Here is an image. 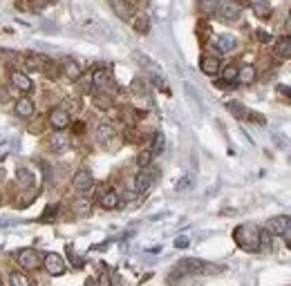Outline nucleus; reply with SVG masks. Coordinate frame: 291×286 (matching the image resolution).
Here are the masks:
<instances>
[{"label":"nucleus","mask_w":291,"mask_h":286,"mask_svg":"<svg viewBox=\"0 0 291 286\" xmlns=\"http://www.w3.org/2000/svg\"><path fill=\"white\" fill-rule=\"evenodd\" d=\"M81 29H83V31H88L92 38H103V36H108V34H110L108 27H105V25H101V22H99V20H94V18L83 20Z\"/></svg>","instance_id":"obj_7"},{"label":"nucleus","mask_w":291,"mask_h":286,"mask_svg":"<svg viewBox=\"0 0 291 286\" xmlns=\"http://www.w3.org/2000/svg\"><path fill=\"white\" fill-rule=\"evenodd\" d=\"M70 262H72V264H74L76 268H81V266H83V260H81V257H76L74 253H72V250H70Z\"/></svg>","instance_id":"obj_41"},{"label":"nucleus","mask_w":291,"mask_h":286,"mask_svg":"<svg viewBox=\"0 0 291 286\" xmlns=\"http://www.w3.org/2000/svg\"><path fill=\"white\" fill-rule=\"evenodd\" d=\"M228 110H231L233 116H238V119H249V112L240 101H228Z\"/></svg>","instance_id":"obj_23"},{"label":"nucleus","mask_w":291,"mask_h":286,"mask_svg":"<svg viewBox=\"0 0 291 286\" xmlns=\"http://www.w3.org/2000/svg\"><path fill=\"white\" fill-rule=\"evenodd\" d=\"M199 67H201V72L209 76L220 74V60H217V56H201Z\"/></svg>","instance_id":"obj_14"},{"label":"nucleus","mask_w":291,"mask_h":286,"mask_svg":"<svg viewBox=\"0 0 291 286\" xmlns=\"http://www.w3.org/2000/svg\"><path fill=\"white\" fill-rule=\"evenodd\" d=\"M36 195H38V190H32V188H30V190H27V193L20 197L22 201H18V204H16V206H18V208H27V206H30L32 201L36 199Z\"/></svg>","instance_id":"obj_31"},{"label":"nucleus","mask_w":291,"mask_h":286,"mask_svg":"<svg viewBox=\"0 0 291 286\" xmlns=\"http://www.w3.org/2000/svg\"><path fill=\"white\" fill-rule=\"evenodd\" d=\"M72 186H74L76 193H88V190L94 186V179L90 175V170H78L74 179H72Z\"/></svg>","instance_id":"obj_6"},{"label":"nucleus","mask_w":291,"mask_h":286,"mask_svg":"<svg viewBox=\"0 0 291 286\" xmlns=\"http://www.w3.org/2000/svg\"><path fill=\"white\" fill-rule=\"evenodd\" d=\"M49 145H52L54 152H65L67 145H70V137L63 134V132H56L54 137H52V141H49Z\"/></svg>","instance_id":"obj_19"},{"label":"nucleus","mask_w":291,"mask_h":286,"mask_svg":"<svg viewBox=\"0 0 291 286\" xmlns=\"http://www.w3.org/2000/svg\"><path fill=\"white\" fill-rule=\"evenodd\" d=\"M56 212H59V208L49 204L47 208H45V212H43V217H41V219H43V221H54V219H56Z\"/></svg>","instance_id":"obj_34"},{"label":"nucleus","mask_w":291,"mask_h":286,"mask_svg":"<svg viewBox=\"0 0 291 286\" xmlns=\"http://www.w3.org/2000/svg\"><path fill=\"white\" fill-rule=\"evenodd\" d=\"M289 217H273L267 221V231L271 235H287L289 233Z\"/></svg>","instance_id":"obj_10"},{"label":"nucleus","mask_w":291,"mask_h":286,"mask_svg":"<svg viewBox=\"0 0 291 286\" xmlns=\"http://www.w3.org/2000/svg\"><path fill=\"white\" fill-rule=\"evenodd\" d=\"M101 206L108 210H114L117 206H119V195H117L114 190H105V193L101 195Z\"/></svg>","instance_id":"obj_20"},{"label":"nucleus","mask_w":291,"mask_h":286,"mask_svg":"<svg viewBox=\"0 0 291 286\" xmlns=\"http://www.w3.org/2000/svg\"><path fill=\"white\" fill-rule=\"evenodd\" d=\"M43 266L49 275H63L65 273V262L59 253H47L43 257Z\"/></svg>","instance_id":"obj_3"},{"label":"nucleus","mask_w":291,"mask_h":286,"mask_svg":"<svg viewBox=\"0 0 291 286\" xmlns=\"http://www.w3.org/2000/svg\"><path fill=\"white\" fill-rule=\"evenodd\" d=\"M16 260H18V264L22 268H27V271H32V268H36L41 264V255H38V250L34 248H22L16 253Z\"/></svg>","instance_id":"obj_4"},{"label":"nucleus","mask_w":291,"mask_h":286,"mask_svg":"<svg viewBox=\"0 0 291 286\" xmlns=\"http://www.w3.org/2000/svg\"><path fill=\"white\" fill-rule=\"evenodd\" d=\"M11 85L18 89V92H32L34 83H32V78L27 74H22V72H11Z\"/></svg>","instance_id":"obj_12"},{"label":"nucleus","mask_w":291,"mask_h":286,"mask_svg":"<svg viewBox=\"0 0 291 286\" xmlns=\"http://www.w3.org/2000/svg\"><path fill=\"white\" fill-rule=\"evenodd\" d=\"M94 105H97L99 110H108L112 105V99L108 97V94H105V97H97V99H94Z\"/></svg>","instance_id":"obj_35"},{"label":"nucleus","mask_w":291,"mask_h":286,"mask_svg":"<svg viewBox=\"0 0 291 286\" xmlns=\"http://www.w3.org/2000/svg\"><path fill=\"white\" fill-rule=\"evenodd\" d=\"M43 72H45V76H47V78H56V76L61 74V67H59L56 60H45V63H43Z\"/></svg>","instance_id":"obj_24"},{"label":"nucleus","mask_w":291,"mask_h":286,"mask_svg":"<svg viewBox=\"0 0 291 286\" xmlns=\"http://www.w3.org/2000/svg\"><path fill=\"white\" fill-rule=\"evenodd\" d=\"M251 9H253V14L260 16V18H269V16H271L269 3H251Z\"/></svg>","instance_id":"obj_25"},{"label":"nucleus","mask_w":291,"mask_h":286,"mask_svg":"<svg viewBox=\"0 0 291 286\" xmlns=\"http://www.w3.org/2000/svg\"><path fill=\"white\" fill-rule=\"evenodd\" d=\"M43 63H45V60L36 58V56H30V58H27V67H30V70H41Z\"/></svg>","instance_id":"obj_37"},{"label":"nucleus","mask_w":291,"mask_h":286,"mask_svg":"<svg viewBox=\"0 0 291 286\" xmlns=\"http://www.w3.org/2000/svg\"><path fill=\"white\" fill-rule=\"evenodd\" d=\"M49 123L56 132H63L67 125H70V112H65L63 108H52L49 112Z\"/></svg>","instance_id":"obj_5"},{"label":"nucleus","mask_w":291,"mask_h":286,"mask_svg":"<svg viewBox=\"0 0 291 286\" xmlns=\"http://www.w3.org/2000/svg\"><path fill=\"white\" fill-rule=\"evenodd\" d=\"M215 9H217L215 3H201V11H206V14H209V11H215Z\"/></svg>","instance_id":"obj_42"},{"label":"nucleus","mask_w":291,"mask_h":286,"mask_svg":"<svg viewBox=\"0 0 291 286\" xmlns=\"http://www.w3.org/2000/svg\"><path fill=\"white\" fill-rule=\"evenodd\" d=\"M215 45L220 52H231V49L235 47V38L228 36V34H224V36H217L215 38Z\"/></svg>","instance_id":"obj_21"},{"label":"nucleus","mask_w":291,"mask_h":286,"mask_svg":"<svg viewBox=\"0 0 291 286\" xmlns=\"http://www.w3.org/2000/svg\"><path fill=\"white\" fill-rule=\"evenodd\" d=\"M81 108H83V105H81V99H78V97H70V99H67L65 101V112L67 110H72V112H81Z\"/></svg>","instance_id":"obj_32"},{"label":"nucleus","mask_w":291,"mask_h":286,"mask_svg":"<svg viewBox=\"0 0 291 286\" xmlns=\"http://www.w3.org/2000/svg\"><path fill=\"white\" fill-rule=\"evenodd\" d=\"M255 67L253 65H244V67H238V83H244V85H249V83L255 81Z\"/></svg>","instance_id":"obj_18"},{"label":"nucleus","mask_w":291,"mask_h":286,"mask_svg":"<svg viewBox=\"0 0 291 286\" xmlns=\"http://www.w3.org/2000/svg\"><path fill=\"white\" fill-rule=\"evenodd\" d=\"M110 85V74L105 70H97L92 74V87L97 89V92H101V89H105Z\"/></svg>","instance_id":"obj_17"},{"label":"nucleus","mask_w":291,"mask_h":286,"mask_svg":"<svg viewBox=\"0 0 291 286\" xmlns=\"http://www.w3.org/2000/svg\"><path fill=\"white\" fill-rule=\"evenodd\" d=\"M206 264L201 260H195V257H186L175 266V275H195V273H201V268Z\"/></svg>","instance_id":"obj_2"},{"label":"nucleus","mask_w":291,"mask_h":286,"mask_svg":"<svg viewBox=\"0 0 291 286\" xmlns=\"http://www.w3.org/2000/svg\"><path fill=\"white\" fill-rule=\"evenodd\" d=\"M148 29H150V18L148 16H137V20H134V31L146 34Z\"/></svg>","instance_id":"obj_28"},{"label":"nucleus","mask_w":291,"mask_h":286,"mask_svg":"<svg viewBox=\"0 0 291 286\" xmlns=\"http://www.w3.org/2000/svg\"><path fill=\"white\" fill-rule=\"evenodd\" d=\"M150 161H153V152H150V150H141V152L137 154V164L141 166V170H146V168L150 166Z\"/></svg>","instance_id":"obj_30"},{"label":"nucleus","mask_w":291,"mask_h":286,"mask_svg":"<svg viewBox=\"0 0 291 286\" xmlns=\"http://www.w3.org/2000/svg\"><path fill=\"white\" fill-rule=\"evenodd\" d=\"M175 246H177V248H186V246H188V239H186V237H177V239H175Z\"/></svg>","instance_id":"obj_43"},{"label":"nucleus","mask_w":291,"mask_h":286,"mask_svg":"<svg viewBox=\"0 0 291 286\" xmlns=\"http://www.w3.org/2000/svg\"><path fill=\"white\" fill-rule=\"evenodd\" d=\"M0 201H3V199H0Z\"/></svg>","instance_id":"obj_48"},{"label":"nucleus","mask_w":291,"mask_h":286,"mask_svg":"<svg viewBox=\"0 0 291 286\" xmlns=\"http://www.w3.org/2000/svg\"><path fill=\"white\" fill-rule=\"evenodd\" d=\"M233 81H238V67H235V65L224 67V72H222V83H233Z\"/></svg>","instance_id":"obj_27"},{"label":"nucleus","mask_w":291,"mask_h":286,"mask_svg":"<svg viewBox=\"0 0 291 286\" xmlns=\"http://www.w3.org/2000/svg\"><path fill=\"white\" fill-rule=\"evenodd\" d=\"M61 74H65L70 81H78L81 74H83V70H81V65H78L74 58H65L63 63H61Z\"/></svg>","instance_id":"obj_9"},{"label":"nucleus","mask_w":291,"mask_h":286,"mask_svg":"<svg viewBox=\"0 0 291 286\" xmlns=\"http://www.w3.org/2000/svg\"><path fill=\"white\" fill-rule=\"evenodd\" d=\"M16 177H18V181L22 183V186H27L30 188L32 183H34V175L30 170H25V168H18V172H16Z\"/></svg>","instance_id":"obj_29"},{"label":"nucleus","mask_w":291,"mask_h":286,"mask_svg":"<svg viewBox=\"0 0 291 286\" xmlns=\"http://www.w3.org/2000/svg\"><path fill=\"white\" fill-rule=\"evenodd\" d=\"M9 279H11V286H32V282L22 273H11Z\"/></svg>","instance_id":"obj_33"},{"label":"nucleus","mask_w":291,"mask_h":286,"mask_svg":"<svg viewBox=\"0 0 291 286\" xmlns=\"http://www.w3.org/2000/svg\"><path fill=\"white\" fill-rule=\"evenodd\" d=\"M97 286H112V275H110V271H103V273H101V277L97 279Z\"/></svg>","instance_id":"obj_36"},{"label":"nucleus","mask_w":291,"mask_h":286,"mask_svg":"<svg viewBox=\"0 0 291 286\" xmlns=\"http://www.w3.org/2000/svg\"><path fill=\"white\" fill-rule=\"evenodd\" d=\"M110 7H112V11H114V14L119 16L121 20L132 18V14H134L132 3H123V0H112V3H110Z\"/></svg>","instance_id":"obj_13"},{"label":"nucleus","mask_w":291,"mask_h":286,"mask_svg":"<svg viewBox=\"0 0 291 286\" xmlns=\"http://www.w3.org/2000/svg\"><path fill=\"white\" fill-rule=\"evenodd\" d=\"M72 128H74V134H83V132H85V123H83V121H76Z\"/></svg>","instance_id":"obj_40"},{"label":"nucleus","mask_w":291,"mask_h":286,"mask_svg":"<svg viewBox=\"0 0 291 286\" xmlns=\"http://www.w3.org/2000/svg\"><path fill=\"white\" fill-rule=\"evenodd\" d=\"M255 36L260 38V43H271V41H273V36H271L269 31H265V29H257V31H255Z\"/></svg>","instance_id":"obj_38"},{"label":"nucleus","mask_w":291,"mask_h":286,"mask_svg":"<svg viewBox=\"0 0 291 286\" xmlns=\"http://www.w3.org/2000/svg\"><path fill=\"white\" fill-rule=\"evenodd\" d=\"M0 286H3V279H0Z\"/></svg>","instance_id":"obj_47"},{"label":"nucleus","mask_w":291,"mask_h":286,"mask_svg":"<svg viewBox=\"0 0 291 286\" xmlns=\"http://www.w3.org/2000/svg\"><path fill=\"white\" fill-rule=\"evenodd\" d=\"M233 239L246 253H257L262 246V233L257 231L255 224H240L233 231Z\"/></svg>","instance_id":"obj_1"},{"label":"nucleus","mask_w":291,"mask_h":286,"mask_svg":"<svg viewBox=\"0 0 291 286\" xmlns=\"http://www.w3.org/2000/svg\"><path fill=\"white\" fill-rule=\"evenodd\" d=\"M278 89H280V92H282V94H287V97H289V87H284V85H280Z\"/></svg>","instance_id":"obj_45"},{"label":"nucleus","mask_w":291,"mask_h":286,"mask_svg":"<svg viewBox=\"0 0 291 286\" xmlns=\"http://www.w3.org/2000/svg\"><path fill=\"white\" fill-rule=\"evenodd\" d=\"M164 143H166L164 134H161V132H155V134H153V145H150L148 150H150L153 154H159L161 150H164Z\"/></svg>","instance_id":"obj_26"},{"label":"nucleus","mask_w":291,"mask_h":286,"mask_svg":"<svg viewBox=\"0 0 291 286\" xmlns=\"http://www.w3.org/2000/svg\"><path fill=\"white\" fill-rule=\"evenodd\" d=\"M153 183H155V172H150L148 168L134 177V188H137V193H148V190L153 188Z\"/></svg>","instance_id":"obj_8"},{"label":"nucleus","mask_w":291,"mask_h":286,"mask_svg":"<svg viewBox=\"0 0 291 286\" xmlns=\"http://www.w3.org/2000/svg\"><path fill=\"white\" fill-rule=\"evenodd\" d=\"M276 54L280 56V58H289V54H291V38L289 36H284V38H280L278 41Z\"/></svg>","instance_id":"obj_22"},{"label":"nucleus","mask_w":291,"mask_h":286,"mask_svg":"<svg viewBox=\"0 0 291 286\" xmlns=\"http://www.w3.org/2000/svg\"><path fill=\"white\" fill-rule=\"evenodd\" d=\"M14 110H16V114L22 116V119H27V116H32L34 114V101L32 99H27V97H22L16 101V105H14Z\"/></svg>","instance_id":"obj_15"},{"label":"nucleus","mask_w":291,"mask_h":286,"mask_svg":"<svg viewBox=\"0 0 291 286\" xmlns=\"http://www.w3.org/2000/svg\"><path fill=\"white\" fill-rule=\"evenodd\" d=\"M242 11V5H233V3H220L215 9V14H220L224 20H235Z\"/></svg>","instance_id":"obj_11"},{"label":"nucleus","mask_w":291,"mask_h":286,"mask_svg":"<svg viewBox=\"0 0 291 286\" xmlns=\"http://www.w3.org/2000/svg\"><path fill=\"white\" fill-rule=\"evenodd\" d=\"M5 101H7V89L0 87V103H5Z\"/></svg>","instance_id":"obj_44"},{"label":"nucleus","mask_w":291,"mask_h":286,"mask_svg":"<svg viewBox=\"0 0 291 286\" xmlns=\"http://www.w3.org/2000/svg\"><path fill=\"white\" fill-rule=\"evenodd\" d=\"M199 34H201V38H199V41H201V43H206V41H209L211 27H209V25H201V27H199Z\"/></svg>","instance_id":"obj_39"},{"label":"nucleus","mask_w":291,"mask_h":286,"mask_svg":"<svg viewBox=\"0 0 291 286\" xmlns=\"http://www.w3.org/2000/svg\"><path fill=\"white\" fill-rule=\"evenodd\" d=\"M85 286H97V279H92V277H90L88 282H85Z\"/></svg>","instance_id":"obj_46"},{"label":"nucleus","mask_w":291,"mask_h":286,"mask_svg":"<svg viewBox=\"0 0 291 286\" xmlns=\"http://www.w3.org/2000/svg\"><path fill=\"white\" fill-rule=\"evenodd\" d=\"M112 137H114V128H112L110 123H99L97 130H94V139H97L99 143H108Z\"/></svg>","instance_id":"obj_16"}]
</instances>
